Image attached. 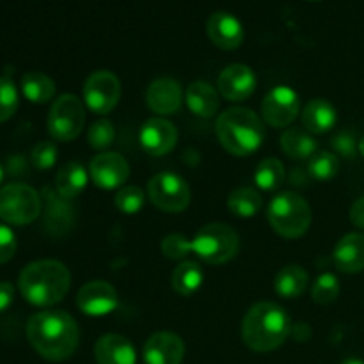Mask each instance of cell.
Wrapping results in <instances>:
<instances>
[{
  "label": "cell",
  "instance_id": "cell-1",
  "mask_svg": "<svg viewBox=\"0 0 364 364\" xmlns=\"http://www.w3.org/2000/svg\"><path fill=\"white\" fill-rule=\"evenodd\" d=\"M27 340L43 359L59 363L75 354L80 331L70 313L46 309L28 318Z\"/></svg>",
  "mask_w": 364,
  "mask_h": 364
},
{
  "label": "cell",
  "instance_id": "cell-2",
  "mask_svg": "<svg viewBox=\"0 0 364 364\" xmlns=\"http://www.w3.org/2000/svg\"><path fill=\"white\" fill-rule=\"evenodd\" d=\"M70 270L57 259H39L28 263L18 277L21 297L38 308H50L60 302L70 291Z\"/></svg>",
  "mask_w": 364,
  "mask_h": 364
},
{
  "label": "cell",
  "instance_id": "cell-3",
  "mask_svg": "<svg viewBox=\"0 0 364 364\" xmlns=\"http://www.w3.org/2000/svg\"><path fill=\"white\" fill-rule=\"evenodd\" d=\"M291 334V320L276 302H258L242 322V340L255 352H272Z\"/></svg>",
  "mask_w": 364,
  "mask_h": 364
},
{
  "label": "cell",
  "instance_id": "cell-4",
  "mask_svg": "<svg viewBox=\"0 0 364 364\" xmlns=\"http://www.w3.org/2000/svg\"><path fill=\"white\" fill-rule=\"evenodd\" d=\"M215 134L220 146L235 156L258 151L265 139V127L258 114L245 107H233L217 117Z\"/></svg>",
  "mask_w": 364,
  "mask_h": 364
},
{
  "label": "cell",
  "instance_id": "cell-5",
  "mask_svg": "<svg viewBox=\"0 0 364 364\" xmlns=\"http://www.w3.org/2000/svg\"><path fill=\"white\" fill-rule=\"evenodd\" d=\"M267 219L277 235L299 238L311 226V206L297 192H281L270 201Z\"/></svg>",
  "mask_w": 364,
  "mask_h": 364
},
{
  "label": "cell",
  "instance_id": "cell-6",
  "mask_svg": "<svg viewBox=\"0 0 364 364\" xmlns=\"http://www.w3.org/2000/svg\"><path fill=\"white\" fill-rule=\"evenodd\" d=\"M240 240L237 231L223 223H212L203 226L192 240L196 255L210 265H223L237 256Z\"/></svg>",
  "mask_w": 364,
  "mask_h": 364
},
{
  "label": "cell",
  "instance_id": "cell-7",
  "mask_svg": "<svg viewBox=\"0 0 364 364\" xmlns=\"http://www.w3.org/2000/svg\"><path fill=\"white\" fill-rule=\"evenodd\" d=\"M41 213V196L25 183H9L0 188V219L13 226H27Z\"/></svg>",
  "mask_w": 364,
  "mask_h": 364
},
{
  "label": "cell",
  "instance_id": "cell-8",
  "mask_svg": "<svg viewBox=\"0 0 364 364\" xmlns=\"http://www.w3.org/2000/svg\"><path fill=\"white\" fill-rule=\"evenodd\" d=\"M48 132L53 141L70 142L82 134L85 124V107L75 95H63L53 102L48 112Z\"/></svg>",
  "mask_w": 364,
  "mask_h": 364
},
{
  "label": "cell",
  "instance_id": "cell-9",
  "mask_svg": "<svg viewBox=\"0 0 364 364\" xmlns=\"http://www.w3.org/2000/svg\"><path fill=\"white\" fill-rule=\"evenodd\" d=\"M148 196L153 205L166 213H180L191 205L188 183L176 173H159L149 180Z\"/></svg>",
  "mask_w": 364,
  "mask_h": 364
},
{
  "label": "cell",
  "instance_id": "cell-10",
  "mask_svg": "<svg viewBox=\"0 0 364 364\" xmlns=\"http://www.w3.org/2000/svg\"><path fill=\"white\" fill-rule=\"evenodd\" d=\"M121 100V82L112 71L100 70L89 75L84 84V102L91 112L107 116Z\"/></svg>",
  "mask_w": 364,
  "mask_h": 364
},
{
  "label": "cell",
  "instance_id": "cell-11",
  "mask_svg": "<svg viewBox=\"0 0 364 364\" xmlns=\"http://www.w3.org/2000/svg\"><path fill=\"white\" fill-rule=\"evenodd\" d=\"M301 112V100L291 87L279 85L265 96L262 103V116L272 128H287L297 119Z\"/></svg>",
  "mask_w": 364,
  "mask_h": 364
},
{
  "label": "cell",
  "instance_id": "cell-12",
  "mask_svg": "<svg viewBox=\"0 0 364 364\" xmlns=\"http://www.w3.org/2000/svg\"><path fill=\"white\" fill-rule=\"evenodd\" d=\"M89 174L96 187L103 191L121 188L130 176V166L119 153H100L89 164Z\"/></svg>",
  "mask_w": 364,
  "mask_h": 364
},
{
  "label": "cell",
  "instance_id": "cell-13",
  "mask_svg": "<svg viewBox=\"0 0 364 364\" xmlns=\"http://www.w3.org/2000/svg\"><path fill=\"white\" fill-rule=\"evenodd\" d=\"M77 306L89 316H105L117 306V291L110 283L102 279L89 281L78 290Z\"/></svg>",
  "mask_w": 364,
  "mask_h": 364
},
{
  "label": "cell",
  "instance_id": "cell-14",
  "mask_svg": "<svg viewBox=\"0 0 364 364\" xmlns=\"http://www.w3.org/2000/svg\"><path fill=\"white\" fill-rule=\"evenodd\" d=\"M185 358V343L178 334L160 331L148 338L142 348L144 364H181Z\"/></svg>",
  "mask_w": 364,
  "mask_h": 364
},
{
  "label": "cell",
  "instance_id": "cell-15",
  "mask_svg": "<svg viewBox=\"0 0 364 364\" xmlns=\"http://www.w3.org/2000/svg\"><path fill=\"white\" fill-rule=\"evenodd\" d=\"M139 141L142 149L153 156H162L173 151L178 142V130L171 121L164 117H153L141 127Z\"/></svg>",
  "mask_w": 364,
  "mask_h": 364
},
{
  "label": "cell",
  "instance_id": "cell-16",
  "mask_svg": "<svg viewBox=\"0 0 364 364\" xmlns=\"http://www.w3.org/2000/svg\"><path fill=\"white\" fill-rule=\"evenodd\" d=\"M206 34L220 50H237L244 43V27L240 20L226 11H217L208 18Z\"/></svg>",
  "mask_w": 364,
  "mask_h": 364
},
{
  "label": "cell",
  "instance_id": "cell-17",
  "mask_svg": "<svg viewBox=\"0 0 364 364\" xmlns=\"http://www.w3.org/2000/svg\"><path fill=\"white\" fill-rule=\"evenodd\" d=\"M219 92L230 102H244L256 89V75L245 64H231L219 75Z\"/></svg>",
  "mask_w": 364,
  "mask_h": 364
},
{
  "label": "cell",
  "instance_id": "cell-18",
  "mask_svg": "<svg viewBox=\"0 0 364 364\" xmlns=\"http://www.w3.org/2000/svg\"><path fill=\"white\" fill-rule=\"evenodd\" d=\"M146 102L148 107L159 116H171L180 110L183 102V92L180 84L174 78H156L151 82L146 92Z\"/></svg>",
  "mask_w": 364,
  "mask_h": 364
},
{
  "label": "cell",
  "instance_id": "cell-19",
  "mask_svg": "<svg viewBox=\"0 0 364 364\" xmlns=\"http://www.w3.org/2000/svg\"><path fill=\"white\" fill-rule=\"evenodd\" d=\"M41 198L45 199V230L52 237L66 235L75 224L73 206L48 187L43 188Z\"/></svg>",
  "mask_w": 364,
  "mask_h": 364
},
{
  "label": "cell",
  "instance_id": "cell-20",
  "mask_svg": "<svg viewBox=\"0 0 364 364\" xmlns=\"http://www.w3.org/2000/svg\"><path fill=\"white\" fill-rule=\"evenodd\" d=\"M95 359L98 364H135L137 354L128 338L121 334H105L96 341Z\"/></svg>",
  "mask_w": 364,
  "mask_h": 364
},
{
  "label": "cell",
  "instance_id": "cell-21",
  "mask_svg": "<svg viewBox=\"0 0 364 364\" xmlns=\"http://www.w3.org/2000/svg\"><path fill=\"white\" fill-rule=\"evenodd\" d=\"M334 265L345 274L364 270V235L348 233L336 244L333 252Z\"/></svg>",
  "mask_w": 364,
  "mask_h": 364
},
{
  "label": "cell",
  "instance_id": "cell-22",
  "mask_svg": "<svg viewBox=\"0 0 364 364\" xmlns=\"http://www.w3.org/2000/svg\"><path fill=\"white\" fill-rule=\"evenodd\" d=\"M185 102L192 114L199 117H212L219 110V92L208 82H192L185 91Z\"/></svg>",
  "mask_w": 364,
  "mask_h": 364
},
{
  "label": "cell",
  "instance_id": "cell-23",
  "mask_svg": "<svg viewBox=\"0 0 364 364\" xmlns=\"http://www.w3.org/2000/svg\"><path fill=\"white\" fill-rule=\"evenodd\" d=\"M336 121V109L327 100H313L304 107V112H302V123L309 134H327L333 130Z\"/></svg>",
  "mask_w": 364,
  "mask_h": 364
},
{
  "label": "cell",
  "instance_id": "cell-24",
  "mask_svg": "<svg viewBox=\"0 0 364 364\" xmlns=\"http://www.w3.org/2000/svg\"><path fill=\"white\" fill-rule=\"evenodd\" d=\"M87 187V171L78 162H68L57 171L55 192L66 201L78 198Z\"/></svg>",
  "mask_w": 364,
  "mask_h": 364
},
{
  "label": "cell",
  "instance_id": "cell-25",
  "mask_svg": "<svg viewBox=\"0 0 364 364\" xmlns=\"http://www.w3.org/2000/svg\"><path fill=\"white\" fill-rule=\"evenodd\" d=\"M279 141L281 149L294 160L311 159L318 151V142L308 130H302V128H288L281 135Z\"/></svg>",
  "mask_w": 364,
  "mask_h": 364
},
{
  "label": "cell",
  "instance_id": "cell-26",
  "mask_svg": "<svg viewBox=\"0 0 364 364\" xmlns=\"http://www.w3.org/2000/svg\"><path fill=\"white\" fill-rule=\"evenodd\" d=\"M309 283L308 272L301 265H288L276 277V294L283 299H297L306 291Z\"/></svg>",
  "mask_w": 364,
  "mask_h": 364
},
{
  "label": "cell",
  "instance_id": "cell-27",
  "mask_svg": "<svg viewBox=\"0 0 364 364\" xmlns=\"http://www.w3.org/2000/svg\"><path fill=\"white\" fill-rule=\"evenodd\" d=\"M203 279H205V274H203L201 267L196 262L185 259V262H181L174 269L173 276H171V284H173V290L178 295L191 297V295H194L201 288Z\"/></svg>",
  "mask_w": 364,
  "mask_h": 364
},
{
  "label": "cell",
  "instance_id": "cell-28",
  "mask_svg": "<svg viewBox=\"0 0 364 364\" xmlns=\"http://www.w3.org/2000/svg\"><path fill=\"white\" fill-rule=\"evenodd\" d=\"M21 92L32 103H48L55 96V82L41 71H28L21 77Z\"/></svg>",
  "mask_w": 364,
  "mask_h": 364
},
{
  "label": "cell",
  "instance_id": "cell-29",
  "mask_svg": "<svg viewBox=\"0 0 364 364\" xmlns=\"http://www.w3.org/2000/svg\"><path fill=\"white\" fill-rule=\"evenodd\" d=\"M263 199L256 188L252 187H240L235 188L228 198V208L235 217L240 219H249L255 217L262 210Z\"/></svg>",
  "mask_w": 364,
  "mask_h": 364
},
{
  "label": "cell",
  "instance_id": "cell-30",
  "mask_svg": "<svg viewBox=\"0 0 364 364\" xmlns=\"http://www.w3.org/2000/svg\"><path fill=\"white\" fill-rule=\"evenodd\" d=\"M284 181V166L277 159H263L255 171V183L262 191L272 192L283 185Z\"/></svg>",
  "mask_w": 364,
  "mask_h": 364
},
{
  "label": "cell",
  "instance_id": "cell-31",
  "mask_svg": "<svg viewBox=\"0 0 364 364\" xmlns=\"http://www.w3.org/2000/svg\"><path fill=\"white\" fill-rule=\"evenodd\" d=\"M340 171V159L333 151H316L309 159L308 173L313 180L326 181L334 178Z\"/></svg>",
  "mask_w": 364,
  "mask_h": 364
},
{
  "label": "cell",
  "instance_id": "cell-32",
  "mask_svg": "<svg viewBox=\"0 0 364 364\" xmlns=\"http://www.w3.org/2000/svg\"><path fill=\"white\" fill-rule=\"evenodd\" d=\"M116 208L121 213H127V215H135L142 210L144 206V192L141 191V187L137 185H127V187H121L117 191L116 198Z\"/></svg>",
  "mask_w": 364,
  "mask_h": 364
},
{
  "label": "cell",
  "instance_id": "cell-33",
  "mask_svg": "<svg viewBox=\"0 0 364 364\" xmlns=\"http://www.w3.org/2000/svg\"><path fill=\"white\" fill-rule=\"evenodd\" d=\"M340 295V283L334 274H322L311 288V297L316 304H331Z\"/></svg>",
  "mask_w": 364,
  "mask_h": 364
},
{
  "label": "cell",
  "instance_id": "cell-34",
  "mask_svg": "<svg viewBox=\"0 0 364 364\" xmlns=\"http://www.w3.org/2000/svg\"><path fill=\"white\" fill-rule=\"evenodd\" d=\"M18 89L9 78L0 77V123H6L7 119L14 116L18 110Z\"/></svg>",
  "mask_w": 364,
  "mask_h": 364
},
{
  "label": "cell",
  "instance_id": "cell-35",
  "mask_svg": "<svg viewBox=\"0 0 364 364\" xmlns=\"http://www.w3.org/2000/svg\"><path fill=\"white\" fill-rule=\"evenodd\" d=\"M114 135H116L114 124L109 119H100L95 121L91 124V128H89L87 141L91 144V148L105 149L114 142Z\"/></svg>",
  "mask_w": 364,
  "mask_h": 364
},
{
  "label": "cell",
  "instance_id": "cell-36",
  "mask_svg": "<svg viewBox=\"0 0 364 364\" xmlns=\"http://www.w3.org/2000/svg\"><path fill=\"white\" fill-rule=\"evenodd\" d=\"M57 146L53 141H41L34 146L31 153L32 166L39 171H48L57 162Z\"/></svg>",
  "mask_w": 364,
  "mask_h": 364
},
{
  "label": "cell",
  "instance_id": "cell-37",
  "mask_svg": "<svg viewBox=\"0 0 364 364\" xmlns=\"http://www.w3.org/2000/svg\"><path fill=\"white\" fill-rule=\"evenodd\" d=\"M162 252L164 256L169 259H183L185 256L194 252V249H192V240H188L185 235L180 233L167 235L162 240Z\"/></svg>",
  "mask_w": 364,
  "mask_h": 364
},
{
  "label": "cell",
  "instance_id": "cell-38",
  "mask_svg": "<svg viewBox=\"0 0 364 364\" xmlns=\"http://www.w3.org/2000/svg\"><path fill=\"white\" fill-rule=\"evenodd\" d=\"M16 247H18L16 235L13 233L11 228L0 224V265L13 259L14 252H16Z\"/></svg>",
  "mask_w": 364,
  "mask_h": 364
},
{
  "label": "cell",
  "instance_id": "cell-39",
  "mask_svg": "<svg viewBox=\"0 0 364 364\" xmlns=\"http://www.w3.org/2000/svg\"><path fill=\"white\" fill-rule=\"evenodd\" d=\"M333 148L340 155L352 159L355 155V137L350 132H341L333 139Z\"/></svg>",
  "mask_w": 364,
  "mask_h": 364
},
{
  "label": "cell",
  "instance_id": "cell-40",
  "mask_svg": "<svg viewBox=\"0 0 364 364\" xmlns=\"http://www.w3.org/2000/svg\"><path fill=\"white\" fill-rule=\"evenodd\" d=\"M14 301V287L7 281H0V313L7 311Z\"/></svg>",
  "mask_w": 364,
  "mask_h": 364
},
{
  "label": "cell",
  "instance_id": "cell-41",
  "mask_svg": "<svg viewBox=\"0 0 364 364\" xmlns=\"http://www.w3.org/2000/svg\"><path fill=\"white\" fill-rule=\"evenodd\" d=\"M350 220L354 226L361 228V230H364V196L363 198H359L358 201L352 205L350 208Z\"/></svg>",
  "mask_w": 364,
  "mask_h": 364
},
{
  "label": "cell",
  "instance_id": "cell-42",
  "mask_svg": "<svg viewBox=\"0 0 364 364\" xmlns=\"http://www.w3.org/2000/svg\"><path fill=\"white\" fill-rule=\"evenodd\" d=\"M340 364H364V361H361V359L350 358V359H345V361L340 363Z\"/></svg>",
  "mask_w": 364,
  "mask_h": 364
},
{
  "label": "cell",
  "instance_id": "cell-43",
  "mask_svg": "<svg viewBox=\"0 0 364 364\" xmlns=\"http://www.w3.org/2000/svg\"><path fill=\"white\" fill-rule=\"evenodd\" d=\"M359 151H361V155L364 156V135H363L361 141H359Z\"/></svg>",
  "mask_w": 364,
  "mask_h": 364
},
{
  "label": "cell",
  "instance_id": "cell-44",
  "mask_svg": "<svg viewBox=\"0 0 364 364\" xmlns=\"http://www.w3.org/2000/svg\"><path fill=\"white\" fill-rule=\"evenodd\" d=\"M2 180H4V167L2 164H0V183H2Z\"/></svg>",
  "mask_w": 364,
  "mask_h": 364
},
{
  "label": "cell",
  "instance_id": "cell-45",
  "mask_svg": "<svg viewBox=\"0 0 364 364\" xmlns=\"http://www.w3.org/2000/svg\"><path fill=\"white\" fill-rule=\"evenodd\" d=\"M308 2H322V0H308Z\"/></svg>",
  "mask_w": 364,
  "mask_h": 364
}]
</instances>
